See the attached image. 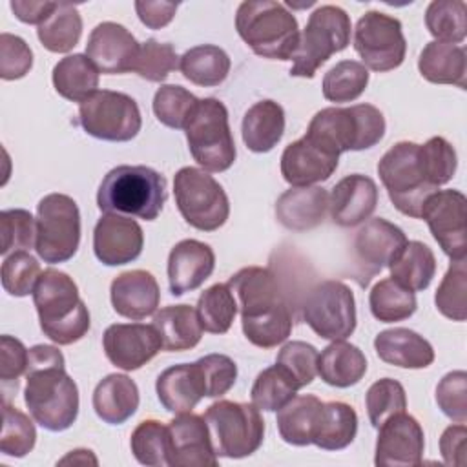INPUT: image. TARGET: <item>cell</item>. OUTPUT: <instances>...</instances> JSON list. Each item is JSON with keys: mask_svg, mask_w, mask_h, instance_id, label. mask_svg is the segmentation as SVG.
Returning a JSON list of instances; mask_svg holds the SVG:
<instances>
[{"mask_svg": "<svg viewBox=\"0 0 467 467\" xmlns=\"http://www.w3.org/2000/svg\"><path fill=\"white\" fill-rule=\"evenodd\" d=\"M367 372L365 354L352 343L345 339L332 341L317 356V374L319 378L337 389H347L361 381Z\"/></svg>", "mask_w": 467, "mask_h": 467, "instance_id": "obj_32", "label": "cell"}, {"mask_svg": "<svg viewBox=\"0 0 467 467\" xmlns=\"http://www.w3.org/2000/svg\"><path fill=\"white\" fill-rule=\"evenodd\" d=\"M244 337L259 347V348H272L279 343L286 341L292 332V314L290 308L285 305L277 306L272 312H266L257 317L241 319Z\"/></svg>", "mask_w": 467, "mask_h": 467, "instance_id": "obj_48", "label": "cell"}, {"mask_svg": "<svg viewBox=\"0 0 467 467\" xmlns=\"http://www.w3.org/2000/svg\"><path fill=\"white\" fill-rule=\"evenodd\" d=\"M139 42L117 22H102L88 36L86 55L100 73L122 75L133 71L139 57Z\"/></svg>", "mask_w": 467, "mask_h": 467, "instance_id": "obj_21", "label": "cell"}, {"mask_svg": "<svg viewBox=\"0 0 467 467\" xmlns=\"http://www.w3.org/2000/svg\"><path fill=\"white\" fill-rule=\"evenodd\" d=\"M303 319L323 339H347L356 330L352 290L336 279L321 281L305 299Z\"/></svg>", "mask_w": 467, "mask_h": 467, "instance_id": "obj_14", "label": "cell"}, {"mask_svg": "<svg viewBox=\"0 0 467 467\" xmlns=\"http://www.w3.org/2000/svg\"><path fill=\"white\" fill-rule=\"evenodd\" d=\"M179 60L181 57L175 53L171 44L148 38L140 44L133 71L148 82H162L173 69L179 67Z\"/></svg>", "mask_w": 467, "mask_h": 467, "instance_id": "obj_52", "label": "cell"}, {"mask_svg": "<svg viewBox=\"0 0 467 467\" xmlns=\"http://www.w3.org/2000/svg\"><path fill=\"white\" fill-rule=\"evenodd\" d=\"M425 436L420 421L405 410L378 427L374 463L378 467H412L423 460Z\"/></svg>", "mask_w": 467, "mask_h": 467, "instance_id": "obj_17", "label": "cell"}, {"mask_svg": "<svg viewBox=\"0 0 467 467\" xmlns=\"http://www.w3.org/2000/svg\"><path fill=\"white\" fill-rule=\"evenodd\" d=\"M337 162V153L303 135L285 148L281 155V175L294 188L310 186L327 181L336 171Z\"/></svg>", "mask_w": 467, "mask_h": 467, "instance_id": "obj_22", "label": "cell"}, {"mask_svg": "<svg viewBox=\"0 0 467 467\" xmlns=\"http://www.w3.org/2000/svg\"><path fill=\"white\" fill-rule=\"evenodd\" d=\"M306 137L341 155L343 151H361L376 146L385 135V117L372 104H354L350 108H325L317 111Z\"/></svg>", "mask_w": 467, "mask_h": 467, "instance_id": "obj_5", "label": "cell"}, {"mask_svg": "<svg viewBox=\"0 0 467 467\" xmlns=\"http://www.w3.org/2000/svg\"><path fill=\"white\" fill-rule=\"evenodd\" d=\"M204 420L217 456L246 458L265 440V420L254 403L219 400L206 409Z\"/></svg>", "mask_w": 467, "mask_h": 467, "instance_id": "obj_9", "label": "cell"}, {"mask_svg": "<svg viewBox=\"0 0 467 467\" xmlns=\"http://www.w3.org/2000/svg\"><path fill=\"white\" fill-rule=\"evenodd\" d=\"M24 401L33 420L51 431L69 429L78 416V389L66 372L62 352L53 345L29 348Z\"/></svg>", "mask_w": 467, "mask_h": 467, "instance_id": "obj_1", "label": "cell"}, {"mask_svg": "<svg viewBox=\"0 0 467 467\" xmlns=\"http://www.w3.org/2000/svg\"><path fill=\"white\" fill-rule=\"evenodd\" d=\"M350 16L345 9L330 4L316 7L299 36L290 75L312 78L334 53L350 44Z\"/></svg>", "mask_w": 467, "mask_h": 467, "instance_id": "obj_8", "label": "cell"}, {"mask_svg": "<svg viewBox=\"0 0 467 467\" xmlns=\"http://www.w3.org/2000/svg\"><path fill=\"white\" fill-rule=\"evenodd\" d=\"M139 387L126 374H108L93 390V409L109 425H120L139 409Z\"/></svg>", "mask_w": 467, "mask_h": 467, "instance_id": "obj_30", "label": "cell"}, {"mask_svg": "<svg viewBox=\"0 0 467 467\" xmlns=\"http://www.w3.org/2000/svg\"><path fill=\"white\" fill-rule=\"evenodd\" d=\"M465 11L462 0H434L425 11V26L438 42L460 44L467 35Z\"/></svg>", "mask_w": 467, "mask_h": 467, "instance_id": "obj_46", "label": "cell"}, {"mask_svg": "<svg viewBox=\"0 0 467 467\" xmlns=\"http://www.w3.org/2000/svg\"><path fill=\"white\" fill-rule=\"evenodd\" d=\"M27 358L29 350L20 339L7 334L0 337V379L4 387L7 383H13L15 387L18 385V378L26 374Z\"/></svg>", "mask_w": 467, "mask_h": 467, "instance_id": "obj_60", "label": "cell"}, {"mask_svg": "<svg viewBox=\"0 0 467 467\" xmlns=\"http://www.w3.org/2000/svg\"><path fill=\"white\" fill-rule=\"evenodd\" d=\"M436 403L440 410L456 423L467 421V374L452 370L436 385Z\"/></svg>", "mask_w": 467, "mask_h": 467, "instance_id": "obj_58", "label": "cell"}, {"mask_svg": "<svg viewBox=\"0 0 467 467\" xmlns=\"http://www.w3.org/2000/svg\"><path fill=\"white\" fill-rule=\"evenodd\" d=\"M102 347L111 365L131 372L151 361L162 350V341L153 325L115 323L104 330Z\"/></svg>", "mask_w": 467, "mask_h": 467, "instance_id": "obj_18", "label": "cell"}, {"mask_svg": "<svg viewBox=\"0 0 467 467\" xmlns=\"http://www.w3.org/2000/svg\"><path fill=\"white\" fill-rule=\"evenodd\" d=\"M58 2H44V0H13L11 11L15 16L24 24H36L40 26L49 18V15L55 11Z\"/></svg>", "mask_w": 467, "mask_h": 467, "instance_id": "obj_63", "label": "cell"}, {"mask_svg": "<svg viewBox=\"0 0 467 467\" xmlns=\"http://www.w3.org/2000/svg\"><path fill=\"white\" fill-rule=\"evenodd\" d=\"M33 66V51L24 38L2 33L0 35V77L4 80H16L29 73Z\"/></svg>", "mask_w": 467, "mask_h": 467, "instance_id": "obj_59", "label": "cell"}, {"mask_svg": "<svg viewBox=\"0 0 467 467\" xmlns=\"http://www.w3.org/2000/svg\"><path fill=\"white\" fill-rule=\"evenodd\" d=\"M374 348L381 361L401 368H425L434 361L432 345L410 328L381 330L374 339Z\"/></svg>", "mask_w": 467, "mask_h": 467, "instance_id": "obj_29", "label": "cell"}, {"mask_svg": "<svg viewBox=\"0 0 467 467\" xmlns=\"http://www.w3.org/2000/svg\"><path fill=\"white\" fill-rule=\"evenodd\" d=\"M358 432V414L345 401L323 403L312 432V443L323 451L348 447Z\"/></svg>", "mask_w": 467, "mask_h": 467, "instance_id": "obj_35", "label": "cell"}, {"mask_svg": "<svg viewBox=\"0 0 467 467\" xmlns=\"http://www.w3.org/2000/svg\"><path fill=\"white\" fill-rule=\"evenodd\" d=\"M36 237V219L31 212L22 208H11L0 212V254L9 255L13 252L27 250Z\"/></svg>", "mask_w": 467, "mask_h": 467, "instance_id": "obj_53", "label": "cell"}, {"mask_svg": "<svg viewBox=\"0 0 467 467\" xmlns=\"http://www.w3.org/2000/svg\"><path fill=\"white\" fill-rule=\"evenodd\" d=\"M67 462H73V463H78V462L80 463H88V462L97 463V458L88 449H75V451H71V454H67L66 458L60 460V463H67Z\"/></svg>", "mask_w": 467, "mask_h": 467, "instance_id": "obj_64", "label": "cell"}, {"mask_svg": "<svg viewBox=\"0 0 467 467\" xmlns=\"http://www.w3.org/2000/svg\"><path fill=\"white\" fill-rule=\"evenodd\" d=\"M235 29L255 55L272 60H292L301 36L294 13L272 0L241 2Z\"/></svg>", "mask_w": 467, "mask_h": 467, "instance_id": "obj_4", "label": "cell"}, {"mask_svg": "<svg viewBox=\"0 0 467 467\" xmlns=\"http://www.w3.org/2000/svg\"><path fill=\"white\" fill-rule=\"evenodd\" d=\"M155 390L161 405L173 414L190 412L206 398L197 363H179L164 368L155 381Z\"/></svg>", "mask_w": 467, "mask_h": 467, "instance_id": "obj_28", "label": "cell"}, {"mask_svg": "<svg viewBox=\"0 0 467 467\" xmlns=\"http://www.w3.org/2000/svg\"><path fill=\"white\" fill-rule=\"evenodd\" d=\"M130 447L135 460L142 465L162 467L170 465L171 440L168 425L159 420H144L140 421L130 438Z\"/></svg>", "mask_w": 467, "mask_h": 467, "instance_id": "obj_44", "label": "cell"}, {"mask_svg": "<svg viewBox=\"0 0 467 467\" xmlns=\"http://www.w3.org/2000/svg\"><path fill=\"white\" fill-rule=\"evenodd\" d=\"M195 363L202 376L206 398H219L234 387L237 379V365L230 356L206 354Z\"/></svg>", "mask_w": 467, "mask_h": 467, "instance_id": "obj_57", "label": "cell"}, {"mask_svg": "<svg viewBox=\"0 0 467 467\" xmlns=\"http://www.w3.org/2000/svg\"><path fill=\"white\" fill-rule=\"evenodd\" d=\"M82 35V16L69 2H58L55 11L36 29L40 44L51 53L71 51Z\"/></svg>", "mask_w": 467, "mask_h": 467, "instance_id": "obj_40", "label": "cell"}, {"mask_svg": "<svg viewBox=\"0 0 467 467\" xmlns=\"http://www.w3.org/2000/svg\"><path fill=\"white\" fill-rule=\"evenodd\" d=\"M378 204L376 182L361 173H352L336 182L328 195V212L334 224L352 228L372 215Z\"/></svg>", "mask_w": 467, "mask_h": 467, "instance_id": "obj_24", "label": "cell"}, {"mask_svg": "<svg viewBox=\"0 0 467 467\" xmlns=\"http://www.w3.org/2000/svg\"><path fill=\"white\" fill-rule=\"evenodd\" d=\"M378 175L394 208L412 219H420L425 199L438 190L425 173L420 144L410 140L396 142L385 151L378 162Z\"/></svg>", "mask_w": 467, "mask_h": 467, "instance_id": "obj_6", "label": "cell"}, {"mask_svg": "<svg viewBox=\"0 0 467 467\" xmlns=\"http://www.w3.org/2000/svg\"><path fill=\"white\" fill-rule=\"evenodd\" d=\"M215 268V254L210 244L197 239L179 241L168 255V283L171 296H182L199 288Z\"/></svg>", "mask_w": 467, "mask_h": 467, "instance_id": "obj_25", "label": "cell"}, {"mask_svg": "<svg viewBox=\"0 0 467 467\" xmlns=\"http://www.w3.org/2000/svg\"><path fill=\"white\" fill-rule=\"evenodd\" d=\"M317 348L306 341H288L277 352L275 363L286 368L299 389L310 385L317 374Z\"/></svg>", "mask_w": 467, "mask_h": 467, "instance_id": "obj_56", "label": "cell"}, {"mask_svg": "<svg viewBox=\"0 0 467 467\" xmlns=\"http://www.w3.org/2000/svg\"><path fill=\"white\" fill-rule=\"evenodd\" d=\"M372 316L381 323H396L409 319L416 308V296L412 290L401 286L392 277L379 279L368 296Z\"/></svg>", "mask_w": 467, "mask_h": 467, "instance_id": "obj_41", "label": "cell"}, {"mask_svg": "<svg viewBox=\"0 0 467 467\" xmlns=\"http://www.w3.org/2000/svg\"><path fill=\"white\" fill-rule=\"evenodd\" d=\"M78 122L95 139L126 142L137 137L142 117L137 102L120 91L99 89L78 106Z\"/></svg>", "mask_w": 467, "mask_h": 467, "instance_id": "obj_12", "label": "cell"}, {"mask_svg": "<svg viewBox=\"0 0 467 467\" xmlns=\"http://www.w3.org/2000/svg\"><path fill=\"white\" fill-rule=\"evenodd\" d=\"M144 246V234L137 221L119 215H102L93 230L95 257L106 266H120L135 261Z\"/></svg>", "mask_w": 467, "mask_h": 467, "instance_id": "obj_19", "label": "cell"}, {"mask_svg": "<svg viewBox=\"0 0 467 467\" xmlns=\"http://www.w3.org/2000/svg\"><path fill=\"white\" fill-rule=\"evenodd\" d=\"M173 195L182 219L201 232L219 230L230 215L226 192L204 170L181 168L173 177Z\"/></svg>", "mask_w": 467, "mask_h": 467, "instance_id": "obj_10", "label": "cell"}, {"mask_svg": "<svg viewBox=\"0 0 467 467\" xmlns=\"http://www.w3.org/2000/svg\"><path fill=\"white\" fill-rule=\"evenodd\" d=\"M365 405L372 427L378 429L387 418L407 409V394L400 381L392 378H381L368 387Z\"/></svg>", "mask_w": 467, "mask_h": 467, "instance_id": "obj_51", "label": "cell"}, {"mask_svg": "<svg viewBox=\"0 0 467 467\" xmlns=\"http://www.w3.org/2000/svg\"><path fill=\"white\" fill-rule=\"evenodd\" d=\"M4 425L0 436V451L11 458H22L33 451L36 431L27 414L4 401Z\"/></svg>", "mask_w": 467, "mask_h": 467, "instance_id": "obj_50", "label": "cell"}, {"mask_svg": "<svg viewBox=\"0 0 467 467\" xmlns=\"http://www.w3.org/2000/svg\"><path fill=\"white\" fill-rule=\"evenodd\" d=\"M323 401L317 396L303 394L294 396L283 409L277 410V431L283 441L305 447L312 445V432Z\"/></svg>", "mask_w": 467, "mask_h": 467, "instance_id": "obj_39", "label": "cell"}, {"mask_svg": "<svg viewBox=\"0 0 467 467\" xmlns=\"http://www.w3.org/2000/svg\"><path fill=\"white\" fill-rule=\"evenodd\" d=\"M230 57L213 44H201L190 47L179 60V69L186 80L195 86L213 88L224 82L230 73Z\"/></svg>", "mask_w": 467, "mask_h": 467, "instance_id": "obj_38", "label": "cell"}, {"mask_svg": "<svg viewBox=\"0 0 467 467\" xmlns=\"http://www.w3.org/2000/svg\"><path fill=\"white\" fill-rule=\"evenodd\" d=\"M436 308L441 316L452 321L467 317V266L465 259L451 261L434 296Z\"/></svg>", "mask_w": 467, "mask_h": 467, "instance_id": "obj_47", "label": "cell"}, {"mask_svg": "<svg viewBox=\"0 0 467 467\" xmlns=\"http://www.w3.org/2000/svg\"><path fill=\"white\" fill-rule=\"evenodd\" d=\"M195 310L202 330L210 334H226L239 308L230 286L215 283L199 296Z\"/></svg>", "mask_w": 467, "mask_h": 467, "instance_id": "obj_43", "label": "cell"}, {"mask_svg": "<svg viewBox=\"0 0 467 467\" xmlns=\"http://www.w3.org/2000/svg\"><path fill=\"white\" fill-rule=\"evenodd\" d=\"M166 201V179L150 166L122 164L109 170L97 192V206L106 213L155 221Z\"/></svg>", "mask_w": 467, "mask_h": 467, "instance_id": "obj_3", "label": "cell"}, {"mask_svg": "<svg viewBox=\"0 0 467 467\" xmlns=\"http://www.w3.org/2000/svg\"><path fill=\"white\" fill-rule=\"evenodd\" d=\"M328 193L321 186H299L283 192L275 201V219L288 230L306 232L323 223Z\"/></svg>", "mask_w": 467, "mask_h": 467, "instance_id": "obj_27", "label": "cell"}, {"mask_svg": "<svg viewBox=\"0 0 467 467\" xmlns=\"http://www.w3.org/2000/svg\"><path fill=\"white\" fill-rule=\"evenodd\" d=\"M170 465L173 467H215L217 454L204 416L190 412L177 414L170 423Z\"/></svg>", "mask_w": 467, "mask_h": 467, "instance_id": "obj_20", "label": "cell"}, {"mask_svg": "<svg viewBox=\"0 0 467 467\" xmlns=\"http://www.w3.org/2000/svg\"><path fill=\"white\" fill-rule=\"evenodd\" d=\"M184 133L193 161L206 171H226L234 164L235 142L228 124V109L219 99H199Z\"/></svg>", "mask_w": 467, "mask_h": 467, "instance_id": "obj_7", "label": "cell"}, {"mask_svg": "<svg viewBox=\"0 0 467 467\" xmlns=\"http://www.w3.org/2000/svg\"><path fill=\"white\" fill-rule=\"evenodd\" d=\"M243 142L254 153L270 151L285 133V111L283 108L266 99L248 108L241 124Z\"/></svg>", "mask_w": 467, "mask_h": 467, "instance_id": "obj_33", "label": "cell"}, {"mask_svg": "<svg viewBox=\"0 0 467 467\" xmlns=\"http://www.w3.org/2000/svg\"><path fill=\"white\" fill-rule=\"evenodd\" d=\"M40 274V265L31 254L26 250L13 252L2 263V286L9 296L24 297L33 294Z\"/></svg>", "mask_w": 467, "mask_h": 467, "instance_id": "obj_54", "label": "cell"}, {"mask_svg": "<svg viewBox=\"0 0 467 467\" xmlns=\"http://www.w3.org/2000/svg\"><path fill=\"white\" fill-rule=\"evenodd\" d=\"M297 390L299 385L292 374L275 363L257 374L250 390V398L259 410L277 412L296 396Z\"/></svg>", "mask_w": 467, "mask_h": 467, "instance_id": "obj_42", "label": "cell"}, {"mask_svg": "<svg viewBox=\"0 0 467 467\" xmlns=\"http://www.w3.org/2000/svg\"><path fill=\"white\" fill-rule=\"evenodd\" d=\"M226 285L237 301L241 319L257 317L285 305L279 281L270 268L244 266Z\"/></svg>", "mask_w": 467, "mask_h": 467, "instance_id": "obj_23", "label": "cell"}, {"mask_svg": "<svg viewBox=\"0 0 467 467\" xmlns=\"http://www.w3.org/2000/svg\"><path fill=\"white\" fill-rule=\"evenodd\" d=\"M99 69L88 55L73 53L53 67V86L57 93L71 102H84L99 89Z\"/></svg>", "mask_w": 467, "mask_h": 467, "instance_id": "obj_36", "label": "cell"}, {"mask_svg": "<svg viewBox=\"0 0 467 467\" xmlns=\"http://www.w3.org/2000/svg\"><path fill=\"white\" fill-rule=\"evenodd\" d=\"M40 328L57 345H71L89 330V312L78 286L66 272L46 268L33 290Z\"/></svg>", "mask_w": 467, "mask_h": 467, "instance_id": "obj_2", "label": "cell"}, {"mask_svg": "<svg viewBox=\"0 0 467 467\" xmlns=\"http://www.w3.org/2000/svg\"><path fill=\"white\" fill-rule=\"evenodd\" d=\"M390 277L401 286L420 292L425 290L436 274L434 252L421 241H407L389 265Z\"/></svg>", "mask_w": 467, "mask_h": 467, "instance_id": "obj_37", "label": "cell"}, {"mask_svg": "<svg viewBox=\"0 0 467 467\" xmlns=\"http://www.w3.org/2000/svg\"><path fill=\"white\" fill-rule=\"evenodd\" d=\"M467 199L458 190H436L431 193L420 217L427 223L434 241L451 261L465 259L467 254Z\"/></svg>", "mask_w": 467, "mask_h": 467, "instance_id": "obj_15", "label": "cell"}, {"mask_svg": "<svg viewBox=\"0 0 467 467\" xmlns=\"http://www.w3.org/2000/svg\"><path fill=\"white\" fill-rule=\"evenodd\" d=\"M109 297L119 316L139 321L155 314L161 290L157 279L148 270H130L111 281Z\"/></svg>", "mask_w": 467, "mask_h": 467, "instance_id": "obj_26", "label": "cell"}, {"mask_svg": "<svg viewBox=\"0 0 467 467\" xmlns=\"http://www.w3.org/2000/svg\"><path fill=\"white\" fill-rule=\"evenodd\" d=\"M407 235L394 223L374 217L368 219L354 239V279L359 286H367L370 279L379 274L396 254L405 246Z\"/></svg>", "mask_w": 467, "mask_h": 467, "instance_id": "obj_16", "label": "cell"}, {"mask_svg": "<svg viewBox=\"0 0 467 467\" xmlns=\"http://www.w3.org/2000/svg\"><path fill=\"white\" fill-rule=\"evenodd\" d=\"M420 157L434 188L447 184L454 177L458 166L456 150L443 137H431L427 142L420 144Z\"/></svg>", "mask_w": 467, "mask_h": 467, "instance_id": "obj_55", "label": "cell"}, {"mask_svg": "<svg viewBox=\"0 0 467 467\" xmlns=\"http://www.w3.org/2000/svg\"><path fill=\"white\" fill-rule=\"evenodd\" d=\"M199 99L186 88L164 84L153 95V113L157 120L173 130H184Z\"/></svg>", "mask_w": 467, "mask_h": 467, "instance_id": "obj_49", "label": "cell"}, {"mask_svg": "<svg viewBox=\"0 0 467 467\" xmlns=\"http://www.w3.org/2000/svg\"><path fill=\"white\" fill-rule=\"evenodd\" d=\"M135 11L139 15V20L146 27L161 29L173 20V16L177 13V4L159 2V0H137Z\"/></svg>", "mask_w": 467, "mask_h": 467, "instance_id": "obj_61", "label": "cell"}, {"mask_svg": "<svg viewBox=\"0 0 467 467\" xmlns=\"http://www.w3.org/2000/svg\"><path fill=\"white\" fill-rule=\"evenodd\" d=\"M368 84V69L356 60H341L323 77V97L330 102H352Z\"/></svg>", "mask_w": 467, "mask_h": 467, "instance_id": "obj_45", "label": "cell"}, {"mask_svg": "<svg viewBox=\"0 0 467 467\" xmlns=\"http://www.w3.org/2000/svg\"><path fill=\"white\" fill-rule=\"evenodd\" d=\"M418 69L432 84H452L465 89L467 57L462 46L438 40L425 44L418 58Z\"/></svg>", "mask_w": 467, "mask_h": 467, "instance_id": "obj_31", "label": "cell"}, {"mask_svg": "<svg viewBox=\"0 0 467 467\" xmlns=\"http://www.w3.org/2000/svg\"><path fill=\"white\" fill-rule=\"evenodd\" d=\"M354 49L367 69L385 73L400 67L407 53L401 22L381 11H367L354 29Z\"/></svg>", "mask_w": 467, "mask_h": 467, "instance_id": "obj_13", "label": "cell"}, {"mask_svg": "<svg viewBox=\"0 0 467 467\" xmlns=\"http://www.w3.org/2000/svg\"><path fill=\"white\" fill-rule=\"evenodd\" d=\"M80 243V212L66 193H49L36 206L35 250L44 263L69 261Z\"/></svg>", "mask_w": 467, "mask_h": 467, "instance_id": "obj_11", "label": "cell"}, {"mask_svg": "<svg viewBox=\"0 0 467 467\" xmlns=\"http://www.w3.org/2000/svg\"><path fill=\"white\" fill-rule=\"evenodd\" d=\"M465 423L449 425L440 438V452L447 465H463L465 463Z\"/></svg>", "mask_w": 467, "mask_h": 467, "instance_id": "obj_62", "label": "cell"}, {"mask_svg": "<svg viewBox=\"0 0 467 467\" xmlns=\"http://www.w3.org/2000/svg\"><path fill=\"white\" fill-rule=\"evenodd\" d=\"M162 341V350L182 352L193 348L202 337L197 310L190 305H170L153 316L151 323Z\"/></svg>", "mask_w": 467, "mask_h": 467, "instance_id": "obj_34", "label": "cell"}]
</instances>
